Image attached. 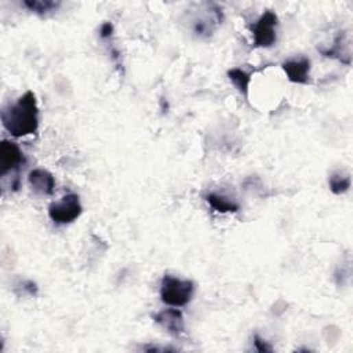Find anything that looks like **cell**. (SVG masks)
<instances>
[{
  "mask_svg": "<svg viewBox=\"0 0 353 353\" xmlns=\"http://www.w3.org/2000/svg\"><path fill=\"white\" fill-rule=\"evenodd\" d=\"M24 6L38 14H46L49 12L56 10L60 6V3L53 2V0H25Z\"/></svg>",
  "mask_w": 353,
  "mask_h": 353,
  "instance_id": "7c38bea8",
  "label": "cell"
},
{
  "mask_svg": "<svg viewBox=\"0 0 353 353\" xmlns=\"http://www.w3.org/2000/svg\"><path fill=\"white\" fill-rule=\"evenodd\" d=\"M254 345H256V348H257L258 352H272V350H273V348H272L265 339H263V338L258 337V335L254 337Z\"/></svg>",
  "mask_w": 353,
  "mask_h": 353,
  "instance_id": "4fadbf2b",
  "label": "cell"
},
{
  "mask_svg": "<svg viewBox=\"0 0 353 353\" xmlns=\"http://www.w3.org/2000/svg\"><path fill=\"white\" fill-rule=\"evenodd\" d=\"M228 77L234 84V87H236L242 94L247 95L250 82H252V75L249 72H246L241 68H234V69H230L228 72Z\"/></svg>",
  "mask_w": 353,
  "mask_h": 353,
  "instance_id": "30bf717a",
  "label": "cell"
},
{
  "mask_svg": "<svg viewBox=\"0 0 353 353\" xmlns=\"http://www.w3.org/2000/svg\"><path fill=\"white\" fill-rule=\"evenodd\" d=\"M112 32H113V25L110 23H105L102 27H101V36L104 39L106 38H110L112 36Z\"/></svg>",
  "mask_w": 353,
  "mask_h": 353,
  "instance_id": "5bb4252c",
  "label": "cell"
},
{
  "mask_svg": "<svg viewBox=\"0 0 353 353\" xmlns=\"http://www.w3.org/2000/svg\"><path fill=\"white\" fill-rule=\"evenodd\" d=\"M2 123L16 138L35 134L39 127V108L36 95L27 91L16 104H10L2 110Z\"/></svg>",
  "mask_w": 353,
  "mask_h": 353,
  "instance_id": "6da1fadb",
  "label": "cell"
},
{
  "mask_svg": "<svg viewBox=\"0 0 353 353\" xmlns=\"http://www.w3.org/2000/svg\"><path fill=\"white\" fill-rule=\"evenodd\" d=\"M282 68L291 83H297V84L308 83L309 72H311V61L308 58L301 57V58L289 60L283 62Z\"/></svg>",
  "mask_w": 353,
  "mask_h": 353,
  "instance_id": "8992f818",
  "label": "cell"
},
{
  "mask_svg": "<svg viewBox=\"0 0 353 353\" xmlns=\"http://www.w3.org/2000/svg\"><path fill=\"white\" fill-rule=\"evenodd\" d=\"M195 293L192 280H182L170 275H165L160 283V298L170 306H185L191 302Z\"/></svg>",
  "mask_w": 353,
  "mask_h": 353,
  "instance_id": "7a4b0ae2",
  "label": "cell"
},
{
  "mask_svg": "<svg viewBox=\"0 0 353 353\" xmlns=\"http://www.w3.org/2000/svg\"><path fill=\"white\" fill-rule=\"evenodd\" d=\"M206 200L218 212H238L241 208L236 202H233L219 193H208L206 196Z\"/></svg>",
  "mask_w": 353,
  "mask_h": 353,
  "instance_id": "9c48e42d",
  "label": "cell"
},
{
  "mask_svg": "<svg viewBox=\"0 0 353 353\" xmlns=\"http://www.w3.org/2000/svg\"><path fill=\"white\" fill-rule=\"evenodd\" d=\"M350 184H352V180H350V175L346 174V173H342V171H337V173H332L328 178V186H330V191L335 195H342V193H346L350 188Z\"/></svg>",
  "mask_w": 353,
  "mask_h": 353,
  "instance_id": "8fae6325",
  "label": "cell"
},
{
  "mask_svg": "<svg viewBox=\"0 0 353 353\" xmlns=\"http://www.w3.org/2000/svg\"><path fill=\"white\" fill-rule=\"evenodd\" d=\"M82 211H83V207H82L80 199L75 193L65 195L61 200L51 203L49 207L50 218L60 225H65L76 221L82 215Z\"/></svg>",
  "mask_w": 353,
  "mask_h": 353,
  "instance_id": "3957f363",
  "label": "cell"
},
{
  "mask_svg": "<svg viewBox=\"0 0 353 353\" xmlns=\"http://www.w3.org/2000/svg\"><path fill=\"white\" fill-rule=\"evenodd\" d=\"M155 321L173 335H181L185 330L184 315L178 309H165L154 316Z\"/></svg>",
  "mask_w": 353,
  "mask_h": 353,
  "instance_id": "52a82bcc",
  "label": "cell"
},
{
  "mask_svg": "<svg viewBox=\"0 0 353 353\" xmlns=\"http://www.w3.org/2000/svg\"><path fill=\"white\" fill-rule=\"evenodd\" d=\"M28 182L31 188L43 196H51L56 189V180L53 174L43 169H35L28 175Z\"/></svg>",
  "mask_w": 353,
  "mask_h": 353,
  "instance_id": "ba28073f",
  "label": "cell"
},
{
  "mask_svg": "<svg viewBox=\"0 0 353 353\" xmlns=\"http://www.w3.org/2000/svg\"><path fill=\"white\" fill-rule=\"evenodd\" d=\"M279 19L273 12H265L253 25V38L256 47H272L276 42V28Z\"/></svg>",
  "mask_w": 353,
  "mask_h": 353,
  "instance_id": "277c9868",
  "label": "cell"
},
{
  "mask_svg": "<svg viewBox=\"0 0 353 353\" xmlns=\"http://www.w3.org/2000/svg\"><path fill=\"white\" fill-rule=\"evenodd\" d=\"M23 163H25V158L19 145L10 141H3L0 144V167H2V175H6L9 171L20 167Z\"/></svg>",
  "mask_w": 353,
  "mask_h": 353,
  "instance_id": "5b68a950",
  "label": "cell"
}]
</instances>
